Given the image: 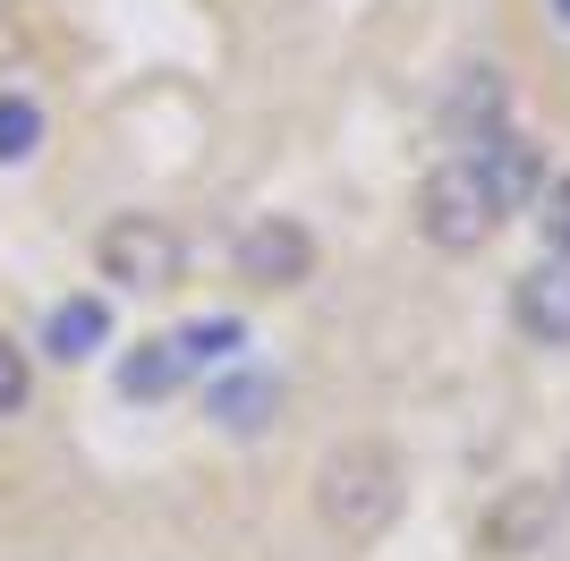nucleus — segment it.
<instances>
[{
	"mask_svg": "<svg viewBox=\"0 0 570 561\" xmlns=\"http://www.w3.org/2000/svg\"><path fill=\"white\" fill-rule=\"evenodd\" d=\"M443 137L469 154L476 137H494V128H511V77L494 69V60H469V69L452 77V94H443Z\"/></svg>",
	"mask_w": 570,
	"mask_h": 561,
	"instance_id": "0eeeda50",
	"label": "nucleus"
},
{
	"mask_svg": "<svg viewBox=\"0 0 570 561\" xmlns=\"http://www.w3.org/2000/svg\"><path fill=\"white\" fill-rule=\"evenodd\" d=\"M511 324H520L537 350H570V264L562 256H537L511 280Z\"/></svg>",
	"mask_w": 570,
	"mask_h": 561,
	"instance_id": "6e6552de",
	"label": "nucleus"
},
{
	"mask_svg": "<svg viewBox=\"0 0 570 561\" xmlns=\"http://www.w3.org/2000/svg\"><path fill=\"white\" fill-rule=\"evenodd\" d=\"M43 102L35 94H0V170H26L35 154H43Z\"/></svg>",
	"mask_w": 570,
	"mask_h": 561,
	"instance_id": "ddd939ff",
	"label": "nucleus"
},
{
	"mask_svg": "<svg viewBox=\"0 0 570 561\" xmlns=\"http://www.w3.org/2000/svg\"><path fill=\"white\" fill-rule=\"evenodd\" d=\"M553 18H562V26H570V0H553Z\"/></svg>",
	"mask_w": 570,
	"mask_h": 561,
	"instance_id": "dca6fc26",
	"label": "nucleus"
},
{
	"mask_svg": "<svg viewBox=\"0 0 570 561\" xmlns=\"http://www.w3.org/2000/svg\"><path fill=\"white\" fill-rule=\"evenodd\" d=\"M417 230H426V247H443V256H476V247L502 230V205L476 187V170L452 154V163L426 170V187H417Z\"/></svg>",
	"mask_w": 570,
	"mask_h": 561,
	"instance_id": "f03ea898",
	"label": "nucleus"
},
{
	"mask_svg": "<svg viewBox=\"0 0 570 561\" xmlns=\"http://www.w3.org/2000/svg\"><path fill=\"white\" fill-rule=\"evenodd\" d=\"M205 417L222 425V434H264V425L282 417V374L273 366H222L214 383H205Z\"/></svg>",
	"mask_w": 570,
	"mask_h": 561,
	"instance_id": "1a4fd4ad",
	"label": "nucleus"
},
{
	"mask_svg": "<svg viewBox=\"0 0 570 561\" xmlns=\"http://www.w3.org/2000/svg\"><path fill=\"white\" fill-rule=\"evenodd\" d=\"M95 350H111V306L77 289V298H60V306L43 315V357H60V366H86Z\"/></svg>",
	"mask_w": 570,
	"mask_h": 561,
	"instance_id": "9d476101",
	"label": "nucleus"
},
{
	"mask_svg": "<svg viewBox=\"0 0 570 561\" xmlns=\"http://www.w3.org/2000/svg\"><path fill=\"white\" fill-rule=\"evenodd\" d=\"M170 341H179V366L205 374V366H230V357L247 350V324H238V315H196V324H179Z\"/></svg>",
	"mask_w": 570,
	"mask_h": 561,
	"instance_id": "f8f14e48",
	"label": "nucleus"
},
{
	"mask_svg": "<svg viewBox=\"0 0 570 561\" xmlns=\"http://www.w3.org/2000/svg\"><path fill=\"white\" fill-rule=\"evenodd\" d=\"M537 205H546V247H553V256L570 264V170H562V179L546 187V196H537Z\"/></svg>",
	"mask_w": 570,
	"mask_h": 561,
	"instance_id": "2eb2a0df",
	"label": "nucleus"
},
{
	"mask_svg": "<svg viewBox=\"0 0 570 561\" xmlns=\"http://www.w3.org/2000/svg\"><path fill=\"white\" fill-rule=\"evenodd\" d=\"M230 273L247 280V289H298V280L315 273V230H307V222H289V213H264V222L238 230Z\"/></svg>",
	"mask_w": 570,
	"mask_h": 561,
	"instance_id": "20e7f679",
	"label": "nucleus"
},
{
	"mask_svg": "<svg viewBox=\"0 0 570 561\" xmlns=\"http://www.w3.org/2000/svg\"><path fill=\"white\" fill-rule=\"evenodd\" d=\"M179 264H188V247H179V230L163 213H111L95 230V273L111 289H170Z\"/></svg>",
	"mask_w": 570,
	"mask_h": 561,
	"instance_id": "7ed1b4c3",
	"label": "nucleus"
},
{
	"mask_svg": "<svg viewBox=\"0 0 570 561\" xmlns=\"http://www.w3.org/2000/svg\"><path fill=\"white\" fill-rule=\"evenodd\" d=\"M553 528H562V485H511L494 511L476 519V544L494 561H528V553H546Z\"/></svg>",
	"mask_w": 570,
	"mask_h": 561,
	"instance_id": "39448f33",
	"label": "nucleus"
},
{
	"mask_svg": "<svg viewBox=\"0 0 570 561\" xmlns=\"http://www.w3.org/2000/svg\"><path fill=\"white\" fill-rule=\"evenodd\" d=\"M119 400H137V409H154V400H170L179 383H188V366H179V341L170 332H154V341H137V350L119 357Z\"/></svg>",
	"mask_w": 570,
	"mask_h": 561,
	"instance_id": "9b49d317",
	"label": "nucleus"
},
{
	"mask_svg": "<svg viewBox=\"0 0 570 561\" xmlns=\"http://www.w3.org/2000/svg\"><path fill=\"white\" fill-rule=\"evenodd\" d=\"M562 502H570V468H562Z\"/></svg>",
	"mask_w": 570,
	"mask_h": 561,
	"instance_id": "f3484780",
	"label": "nucleus"
},
{
	"mask_svg": "<svg viewBox=\"0 0 570 561\" xmlns=\"http://www.w3.org/2000/svg\"><path fill=\"white\" fill-rule=\"evenodd\" d=\"M460 163L476 170V187H485L502 213H520V205H537V196H546V145H528L520 128H494V137H476Z\"/></svg>",
	"mask_w": 570,
	"mask_h": 561,
	"instance_id": "423d86ee",
	"label": "nucleus"
},
{
	"mask_svg": "<svg viewBox=\"0 0 570 561\" xmlns=\"http://www.w3.org/2000/svg\"><path fill=\"white\" fill-rule=\"evenodd\" d=\"M401 502H409V468L392 443H341L315 468V519L341 544H375L401 519Z\"/></svg>",
	"mask_w": 570,
	"mask_h": 561,
	"instance_id": "f257e3e1",
	"label": "nucleus"
},
{
	"mask_svg": "<svg viewBox=\"0 0 570 561\" xmlns=\"http://www.w3.org/2000/svg\"><path fill=\"white\" fill-rule=\"evenodd\" d=\"M0 9H9V0H0Z\"/></svg>",
	"mask_w": 570,
	"mask_h": 561,
	"instance_id": "a211bd4d",
	"label": "nucleus"
},
{
	"mask_svg": "<svg viewBox=\"0 0 570 561\" xmlns=\"http://www.w3.org/2000/svg\"><path fill=\"white\" fill-rule=\"evenodd\" d=\"M26 400H35V357H26L18 341L0 332V425H9V417H26Z\"/></svg>",
	"mask_w": 570,
	"mask_h": 561,
	"instance_id": "4468645a",
	"label": "nucleus"
}]
</instances>
